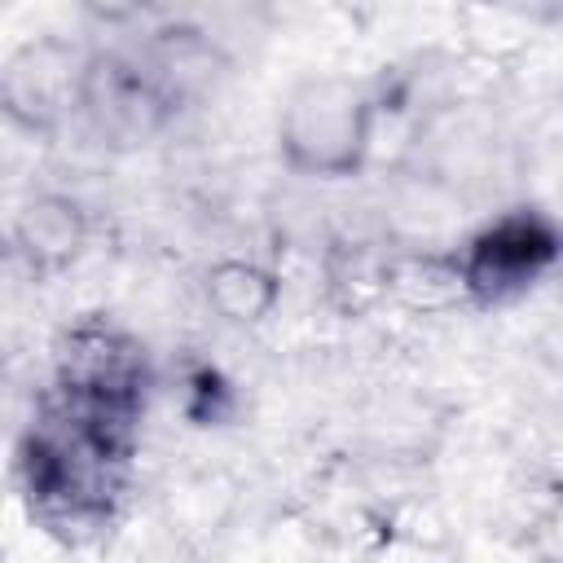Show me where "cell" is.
I'll list each match as a JSON object with an SVG mask.
<instances>
[{"label":"cell","instance_id":"4","mask_svg":"<svg viewBox=\"0 0 563 563\" xmlns=\"http://www.w3.org/2000/svg\"><path fill=\"white\" fill-rule=\"evenodd\" d=\"M18 246L31 255V264H44V268L75 260L79 246H84L79 207L70 198H53V194L26 202L22 216H18Z\"/></svg>","mask_w":563,"mask_h":563},{"label":"cell","instance_id":"6","mask_svg":"<svg viewBox=\"0 0 563 563\" xmlns=\"http://www.w3.org/2000/svg\"><path fill=\"white\" fill-rule=\"evenodd\" d=\"M79 9L92 13V18H101V22H123L136 9H145V0H79Z\"/></svg>","mask_w":563,"mask_h":563},{"label":"cell","instance_id":"3","mask_svg":"<svg viewBox=\"0 0 563 563\" xmlns=\"http://www.w3.org/2000/svg\"><path fill=\"white\" fill-rule=\"evenodd\" d=\"M554 233L541 220L528 216H510L501 224H493L475 251H471V282L488 286V290H506V286H523L528 277H537L550 260H554Z\"/></svg>","mask_w":563,"mask_h":563},{"label":"cell","instance_id":"2","mask_svg":"<svg viewBox=\"0 0 563 563\" xmlns=\"http://www.w3.org/2000/svg\"><path fill=\"white\" fill-rule=\"evenodd\" d=\"M84 88V75L75 57L57 40L26 44L4 66V110L13 123L44 128L66 110V97Z\"/></svg>","mask_w":563,"mask_h":563},{"label":"cell","instance_id":"1","mask_svg":"<svg viewBox=\"0 0 563 563\" xmlns=\"http://www.w3.org/2000/svg\"><path fill=\"white\" fill-rule=\"evenodd\" d=\"M374 106L352 79H308L290 92L282 110V150L286 163L317 176H343L361 163L369 145Z\"/></svg>","mask_w":563,"mask_h":563},{"label":"cell","instance_id":"5","mask_svg":"<svg viewBox=\"0 0 563 563\" xmlns=\"http://www.w3.org/2000/svg\"><path fill=\"white\" fill-rule=\"evenodd\" d=\"M207 299L211 308L233 321V325H251L260 317L273 312L277 303V282L260 268V264H246V260H224L211 268L207 277Z\"/></svg>","mask_w":563,"mask_h":563}]
</instances>
